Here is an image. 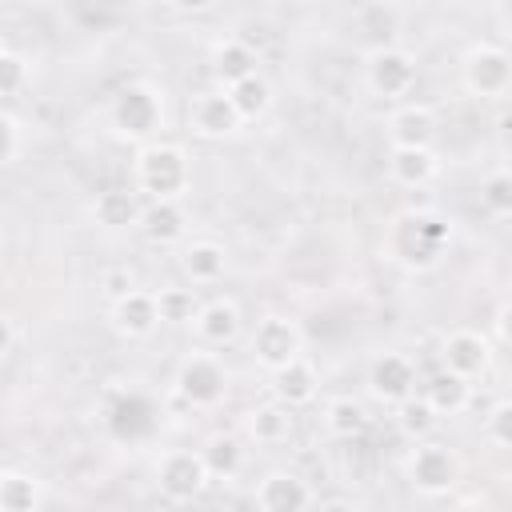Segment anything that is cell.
<instances>
[{"label": "cell", "instance_id": "23", "mask_svg": "<svg viewBox=\"0 0 512 512\" xmlns=\"http://www.w3.org/2000/svg\"><path fill=\"white\" fill-rule=\"evenodd\" d=\"M180 268L192 284H216L228 272V252L216 240H192L180 256Z\"/></svg>", "mask_w": 512, "mask_h": 512}, {"label": "cell", "instance_id": "27", "mask_svg": "<svg viewBox=\"0 0 512 512\" xmlns=\"http://www.w3.org/2000/svg\"><path fill=\"white\" fill-rule=\"evenodd\" d=\"M0 508L4 512H40V480L20 468H4L0 476Z\"/></svg>", "mask_w": 512, "mask_h": 512}, {"label": "cell", "instance_id": "2", "mask_svg": "<svg viewBox=\"0 0 512 512\" xmlns=\"http://www.w3.org/2000/svg\"><path fill=\"white\" fill-rule=\"evenodd\" d=\"M136 188L148 200H180L192 188V160L180 144L152 140L136 152Z\"/></svg>", "mask_w": 512, "mask_h": 512}, {"label": "cell", "instance_id": "10", "mask_svg": "<svg viewBox=\"0 0 512 512\" xmlns=\"http://www.w3.org/2000/svg\"><path fill=\"white\" fill-rule=\"evenodd\" d=\"M460 76H464V88L472 96L496 100V96H504L512 88V56L500 44H472L464 52Z\"/></svg>", "mask_w": 512, "mask_h": 512}, {"label": "cell", "instance_id": "15", "mask_svg": "<svg viewBox=\"0 0 512 512\" xmlns=\"http://www.w3.org/2000/svg\"><path fill=\"white\" fill-rule=\"evenodd\" d=\"M256 508L260 512H312V484L296 472H268L256 484Z\"/></svg>", "mask_w": 512, "mask_h": 512}, {"label": "cell", "instance_id": "7", "mask_svg": "<svg viewBox=\"0 0 512 512\" xmlns=\"http://www.w3.org/2000/svg\"><path fill=\"white\" fill-rule=\"evenodd\" d=\"M364 384H368V396L376 404H388V408H400L404 400L416 396V364L412 356L396 352V348H384L368 360V372H364Z\"/></svg>", "mask_w": 512, "mask_h": 512}, {"label": "cell", "instance_id": "14", "mask_svg": "<svg viewBox=\"0 0 512 512\" xmlns=\"http://www.w3.org/2000/svg\"><path fill=\"white\" fill-rule=\"evenodd\" d=\"M108 320H112V332L124 336V340H144V336H152L164 324L160 320L156 292H148V288H136L124 300H116L112 312H108Z\"/></svg>", "mask_w": 512, "mask_h": 512}, {"label": "cell", "instance_id": "39", "mask_svg": "<svg viewBox=\"0 0 512 512\" xmlns=\"http://www.w3.org/2000/svg\"><path fill=\"white\" fill-rule=\"evenodd\" d=\"M312 512H360V504L348 500V496H328V500H320Z\"/></svg>", "mask_w": 512, "mask_h": 512}, {"label": "cell", "instance_id": "12", "mask_svg": "<svg viewBox=\"0 0 512 512\" xmlns=\"http://www.w3.org/2000/svg\"><path fill=\"white\" fill-rule=\"evenodd\" d=\"M188 124L196 136L204 140H228L240 132V112L232 104V96L224 88H208V92H196L192 104H188Z\"/></svg>", "mask_w": 512, "mask_h": 512}, {"label": "cell", "instance_id": "22", "mask_svg": "<svg viewBox=\"0 0 512 512\" xmlns=\"http://www.w3.org/2000/svg\"><path fill=\"white\" fill-rule=\"evenodd\" d=\"M440 160L432 148H392L388 152V176L400 188H424L428 180H436Z\"/></svg>", "mask_w": 512, "mask_h": 512}, {"label": "cell", "instance_id": "6", "mask_svg": "<svg viewBox=\"0 0 512 512\" xmlns=\"http://www.w3.org/2000/svg\"><path fill=\"white\" fill-rule=\"evenodd\" d=\"M404 476L420 496H448L460 480V456L448 444L424 440L412 448V456L404 460Z\"/></svg>", "mask_w": 512, "mask_h": 512}, {"label": "cell", "instance_id": "20", "mask_svg": "<svg viewBox=\"0 0 512 512\" xmlns=\"http://www.w3.org/2000/svg\"><path fill=\"white\" fill-rule=\"evenodd\" d=\"M140 216H144V204L132 188H104L96 192L92 200V220L108 232H124V228H140Z\"/></svg>", "mask_w": 512, "mask_h": 512}, {"label": "cell", "instance_id": "17", "mask_svg": "<svg viewBox=\"0 0 512 512\" xmlns=\"http://www.w3.org/2000/svg\"><path fill=\"white\" fill-rule=\"evenodd\" d=\"M240 328H244L240 304H236V300H228V296L208 300V304L200 308V316L192 320L196 340H200V344H208V348H224V344H232V340L240 336Z\"/></svg>", "mask_w": 512, "mask_h": 512}, {"label": "cell", "instance_id": "33", "mask_svg": "<svg viewBox=\"0 0 512 512\" xmlns=\"http://www.w3.org/2000/svg\"><path fill=\"white\" fill-rule=\"evenodd\" d=\"M28 80H32V64H28V56H20L12 44H4L0 48V96H20L24 88H28Z\"/></svg>", "mask_w": 512, "mask_h": 512}, {"label": "cell", "instance_id": "11", "mask_svg": "<svg viewBox=\"0 0 512 512\" xmlns=\"http://www.w3.org/2000/svg\"><path fill=\"white\" fill-rule=\"evenodd\" d=\"M252 356L268 372L292 364L296 356H304V332H300V324L288 320V316H276V312L264 316V320H256V328H252Z\"/></svg>", "mask_w": 512, "mask_h": 512}, {"label": "cell", "instance_id": "13", "mask_svg": "<svg viewBox=\"0 0 512 512\" xmlns=\"http://www.w3.org/2000/svg\"><path fill=\"white\" fill-rule=\"evenodd\" d=\"M440 360H444V372H456L464 380H476V376H484L492 368V344L480 332H472V328H456V332L444 336Z\"/></svg>", "mask_w": 512, "mask_h": 512}, {"label": "cell", "instance_id": "25", "mask_svg": "<svg viewBox=\"0 0 512 512\" xmlns=\"http://www.w3.org/2000/svg\"><path fill=\"white\" fill-rule=\"evenodd\" d=\"M248 436L256 444H284L292 436V408L280 400H264L248 412Z\"/></svg>", "mask_w": 512, "mask_h": 512}, {"label": "cell", "instance_id": "38", "mask_svg": "<svg viewBox=\"0 0 512 512\" xmlns=\"http://www.w3.org/2000/svg\"><path fill=\"white\" fill-rule=\"evenodd\" d=\"M0 356H16V316H0Z\"/></svg>", "mask_w": 512, "mask_h": 512}, {"label": "cell", "instance_id": "16", "mask_svg": "<svg viewBox=\"0 0 512 512\" xmlns=\"http://www.w3.org/2000/svg\"><path fill=\"white\" fill-rule=\"evenodd\" d=\"M208 64H212V80H216L224 92L236 88L240 80H248V76L260 72V56H256V48H252L248 40H240V36H224V40H216Z\"/></svg>", "mask_w": 512, "mask_h": 512}, {"label": "cell", "instance_id": "31", "mask_svg": "<svg viewBox=\"0 0 512 512\" xmlns=\"http://www.w3.org/2000/svg\"><path fill=\"white\" fill-rule=\"evenodd\" d=\"M480 204L492 216H512V168L500 164L480 180Z\"/></svg>", "mask_w": 512, "mask_h": 512}, {"label": "cell", "instance_id": "5", "mask_svg": "<svg viewBox=\"0 0 512 512\" xmlns=\"http://www.w3.org/2000/svg\"><path fill=\"white\" fill-rule=\"evenodd\" d=\"M416 76H420V64L400 44H376L364 56V84H368L372 96H384V100L408 96L412 84H416Z\"/></svg>", "mask_w": 512, "mask_h": 512}, {"label": "cell", "instance_id": "24", "mask_svg": "<svg viewBox=\"0 0 512 512\" xmlns=\"http://www.w3.org/2000/svg\"><path fill=\"white\" fill-rule=\"evenodd\" d=\"M424 400L436 408V416H456L472 404V380H464L456 372H436L424 384Z\"/></svg>", "mask_w": 512, "mask_h": 512}, {"label": "cell", "instance_id": "4", "mask_svg": "<svg viewBox=\"0 0 512 512\" xmlns=\"http://www.w3.org/2000/svg\"><path fill=\"white\" fill-rule=\"evenodd\" d=\"M172 392L192 408H216L228 396V368L216 352H188L176 364Z\"/></svg>", "mask_w": 512, "mask_h": 512}, {"label": "cell", "instance_id": "8", "mask_svg": "<svg viewBox=\"0 0 512 512\" xmlns=\"http://www.w3.org/2000/svg\"><path fill=\"white\" fill-rule=\"evenodd\" d=\"M104 428L120 444H140V440H148L156 432V408H152V400L144 392L116 388L104 400Z\"/></svg>", "mask_w": 512, "mask_h": 512}, {"label": "cell", "instance_id": "28", "mask_svg": "<svg viewBox=\"0 0 512 512\" xmlns=\"http://www.w3.org/2000/svg\"><path fill=\"white\" fill-rule=\"evenodd\" d=\"M324 428H328L336 440H352V436H360V432L368 428V412H364V404L352 400V396H332V400L324 404Z\"/></svg>", "mask_w": 512, "mask_h": 512}, {"label": "cell", "instance_id": "3", "mask_svg": "<svg viewBox=\"0 0 512 512\" xmlns=\"http://www.w3.org/2000/svg\"><path fill=\"white\" fill-rule=\"evenodd\" d=\"M108 120H112V132H116V136L152 144V136L164 128V96H160L152 84L132 80V84H124V88L112 96Z\"/></svg>", "mask_w": 512, "mask_h": 512}, {"label": "cell", "instance_id": "19", "mask_svg": "<svg viewBox=\"0 0 512 512\" xmlns=\"http://www.w3.org/2000/svg\"><path fill=\"white\" fill-rule=\"evenodd\" d=\"M392 148H432L436 140V112L428 104H400L388 116Z\"/></svg>", "mask_w": 512, "mask_h": 512}, {"label": "cell", "instance_id": "34", "mask_svg": "<svg viewBox=\"0 0 512 512\" xmlns=\"http://www.w3.org/2000/svg\"><path fill=\"white\" fill-rule=\"evenodd\" d=\"M484 436L496 448H512V400H500L488 416H484Z\"/></svg>", "mask_w": 512, "mask_h": 512}, {"label": "cell", "instance_id": "26", "mask_svg": "<svg viewBox=\"0 0 512 512\" xmlns=\"http://www.w3.org/2000/svg\"><path fill=\"white\" fill-rule=\"evenodd\" d=\"M200 460L208 468V480H236L244 468V448L236 436H208L200 448Z\"/></svg>", "mask_w": 512, "mask_h": 512}, {"label": "cell", "instance_id": "18", "mask_svg": "<svg viewBox=\"0 0 512 512\" xmlns=\"http://www.w3.org/2000/svg\"><path fill=\"white\" fill-rule=\"evenodd\" d=\"M316 392H320V372H316V364L308 356H296L292 364H284V368L272 372V400H280L288 408L312 404Z\"/></svg>", "mask_w": 512, "mask_h": 512}, {"label": "cell", "instance_id": "37", "mask_svg": "<svg viewBox=\"0 0 512 512\" xmlns=\"http://www.w3.org/2000/svg\"><path fill=\"white\" fill-rule=\"evenodd\" d=\"M492 328H496L500 344H508V348H512V300H504V304L496 308V316H492Z\"/></svg>", "mask_w": 512, "mask_h": 512}, {"label": "cell", "instance_id": "21", "mask_svg": "<svg viewBox=\"0 0 512 512\" xmlns=\"http://www.w3.org/2000/svg\"><path fill=\"white\" fill-rule=\"evenodd\" d=\"M140 232L148 244H180L188 232V212L180 200H148L140 216Z\"/></svg>", "mask_w": 512, "mask_h": 512}, {"label": "cell", "instance_id": "29", "mask_svg": "<svg viewBox=\"0 0 512 512\" xmlns=\"http://www.w3.org/2000/svg\"><path fill=\"white\" fill-rule=\"evenodd\" d=\"M228 96H232L240 120H260V116L272 108V84H268L260 72L248 76V80H240L236 88H228Z\"/></svg>", "mask_w": 512, "mask_h": 512}, {"label": "cell", "instance_id": "36", "mask_svg": "<svg viewBox=\"0 0 512 512\" xmlns=\"http://www.w3.org/2000/svg\"><path fill=\"white\" fill-rule=\"evenodd\" d=\"M100 288H104V296L116 304V300H124L128 292H136V276H132V268H108V272L100 276Z\"/></svg>", "mask_w": 512, "mask_h": 512}, {"label": "cell", "instance_id": "30", "mask_svg": "<svg viewBox=\"0 0 512 512\" xmlns=\"http://www.w3.org/2000/svg\"><path fill=\"white\" fill-rule=\"evenodd\" d=\"M156 304H160V320L164 324H192L200 316V300H196V288H184V284H168L156 292Z\"/></svg>", "mask_w": 512, "mask_h": 512}, {"label": "cell", "instance_id": "35", "mask_svg": "<svg viewBox=\"0 0 512 512\" xmlns=\"http://www.w3.org/2000/svg\"><path fill=\"white\" fill-rule=\"evenodd\" d=\"M24 124L16 120V112H0V136H4V148H0V164H16L20 160V144H24Z\"/></svg>", "mask_w": 512, "mask_h": 512}, {"label": "cell", "instance_id": "9", "mask_svg": "<svg viewBox=\"0 0 512 512\" xmlns=\"http://www.w3.org/2000/svg\"><path fill=\"white\" fill-rule=\"evenodd\" d=\"M208 488V468L200 460V448H172L156 460V492L168 504H192Z\"/></svg>", "mask_w": 512, "mask_h": 512}, {"label": "cell", "instance_id": "32", "mask_svg": "<svg viewBox=\"0 0 512 512\" xmlns=\"http://www.w3.org/2000/svg\"><path fill=\"white\" fill-rule=\"evenodd\" d=\"M436 408L424 400V396H412V400H404L400 408H396V428L408 436V440H424L432 428H436Z\"/></svg>", "mask_w": 512, "mask_h": 512}, {"label": "cell", "instance_id": "1", "mask_svg": "<svg viewBox=\"0 0 512 512\" xmlns=\"http://www.w3.org/2000/svg\"><path fill=\"white\" fill-rule=\"evenodd\" d=\"M448 240H452V224L444 216L408 208V212L392 216V224L384 232V252H388V260H396L408 272H428L440 264Z\"/></svg>", "mask_w": 512, "mask_h": 512}]
</instances>
